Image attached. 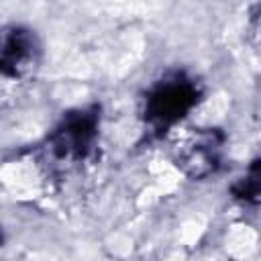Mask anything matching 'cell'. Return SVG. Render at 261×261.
<instances>
[{
  "label": "cell",
  "instance_id": "1",
  "mask_svg": "<svg viewBox=\"0 0 261 261\" xmlns=\"http://www.w3.org/2000/svg\"><path fill=\"white\" fill-rule=\"evenodd\" d=\"M202 86L186 71L173 69L157 77L143 98V118L151 130L175 128L200 102Z\"/></svg>",
  "mask_w": 261,
  "mask_h": 261
},
{
  "label": "cell",
  "instance_id": "2",
  "mask_svg": "<svg viewBox=\"0 0 261 261\" xmlns=\"http://www.w3.org/2000/svg\"><path fill=\"white\" fill-rule=\"evenodd\" d=\"M100 108L96 104L69 110L47 135L45 157L51 167H71L86 161L98 141Z\"/></svg>",
  "mask_w": 261,
  "mask_h": 261
},
{
  "label": "cell",
  "instance_id": "3",
  "mask_svg": "<svg viewBox=\"0 0 261 261\" xmlns=\"http://www.w3.org/2000/svg\"><path fill=\"white\" fill-rule=\"evenodd\" d=\"M226 135L220 128H184L173 141V161L190 179L214 175L224 159Z\"/></svg>",
  "mask_w": 261,
  "mask_h": 261
},
{
  "label": "cell",
  "instance_id": "4",
  "mask_svg": "<svg viewBox=\"0 0 261 261\" xmlns=\"http://www.w3.org/2000/svg\"><path fill=\"white\" fill-rule=\"evenodd\" d=\"M39 41L24 27H10L2 35V75L22 82L33 75L39 65Z\"/></svg>",
  "mask_w": 261,
  "mask_h": 261
},
{
  "label": "cell",
  "instance_id": "5",
  "mask_svg": "<svg viewBox=\"0 0 261 261\" xmlns=\"http://www.w3.org/2000/svg\"><path fill=\"white\" fill-rule=\"evenodd\" d=\"M230 194L243 206H261V157L253 159L232 181Z\"/></svg>",
  "mask_w": 261,
  "mask_h": 261
},
{
  "label": "cell",
  "instance_id": "6",
  "mask_svg": "<svg viewBox=\"0 0 261 261\" xmlns=\"http://www.w3.org/2000/svg\"><path fill=\"white\" fill-rule=\"evenodd\" d=\"M253 31H255V35H257V39L261 41V0H259V4H257V8L253 10Z\"/></svg>",
  "mask_w": 261,
  "mask_h": 261
}]
</instances>
